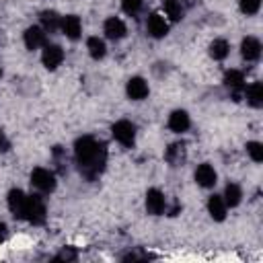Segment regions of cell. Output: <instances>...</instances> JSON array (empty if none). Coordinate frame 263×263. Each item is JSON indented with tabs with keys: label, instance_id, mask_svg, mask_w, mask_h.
<instances>
[{
	"label": "cell",
	"instance_id": "1",
	"mask_svg": "<svg viewBox=\"0 0 263 263\" xmlns=\"http://www.w3.org/2000/svg\"><path fill=\"white\" fill-rule=\"evenodd\" d=\"M74 152H76V162L80 166V173L84 177L92 179L103 171L105 160H107V150L103 142H97L90 136L78 138L74 144Z\"/></svg>",
	"mask_w": 263,
	"mask_h": 263
},
{
	"label": "cell",
	"instance_id": "2",
	"mask_svg": "<svg viewBox=\"0 0 263 263\" xmlns=\"http://www.w3.org/2000/svg\"><path fill=\"white\" fill-rule=\"evenodd\" d=\"M111 132H113V138H115L119 144H123V146H132L134 140H136V127H134V123L127 121V119H119L117 123H113Z\"/></svg>",
	"mask_w": 263,
	"mask_h": 263
},
{
	"label": "cell",
	"instance_id": "3",
	"mask_svg": "<svg viewBox=\"0 0 263 263\" xmlns=\"http://www.w3.org/2000/svg\"><path fill=\"white\" fill-rule=\"evenodd\" d=\"M25 218L31 224H43L45 222V203L37 195L27 197V208H25Z\"/></svg>",
	"mask_w": 263,
	"mask_h": 263
},
{
	"label": "cell",
	"instance_id": "4",
	"mask_svg": "<svg viewBox=\"0 0 263 263\" xmlns=\"http://www.w3.org/2000/svg\"><path fill=\"white\" fill-rule=\"evenodd\" d=\"M31 183L35 189H39L43 193H51L55 189V177L47 168H35L31 173Z\"/></svg>",
	"mask_w": 263,
	"mask_h": 263
},
{
	"label": "cell",
	"instance_id": "5",
	"mask_svg": "<svg viewBox=\"0 0 263 263\" xmlns=\"http://www.w3.org/2000/svg\"><path fill=\"white\" fill-rule=\"evenodd\" d=\"M41 60H43V66L47 70H55L64 60V49L60 45H45Z\"/></svg>",
	"mask_w": 263,
	"mask_h": 263
},
{
	"label": "cell",
	"instance_id": "6",
	"mask_svg": "<svg viewBox=\"0 0 263 263\" xmlns=\"http://www.w3.org/2000/svg\"><path fill=\"white\" fill-rule=\"evenodd\" d=\"M8 208L16 218H25V208H27V195L21 189H12L8 193Z\"/></svg>",
	"mask_w": 263,
	"mask_h": 263
},
{
	"label": "cell",
	"instance_id": "7",
	"mask_svg": "<svg viewBox=\"0 0 263 263\" xmlns=\"http://www.w3.org/2000/svg\"><path fill=\"white\" fill-rule=\"evenodd\" d=\"M146 27H148V33H150L152 37H156V39H160V37H164V35L168 33V23H166L164 16H160L158 12H154V14L148 16Z\"/></svg>",
	"mask_w": 263,
	"mask_h": 263
},
{
	"label": "cell",
	"instance_id": "8",
	"mask_svg": "<svg viewBox=\"0 0 263 263\" xmlns=\"http://www.w3.org/2000/svg\"><path fill=\"white\" fill-rule=\"evenodd\" d=\"M125 90H127V97L134 99V101H142L144 97H148V84H146V80L140 78V76L129 78Z\"/></svg>",
	"mask_w": 263,
	"mask_h": 263
},
{
	"label": "cell",
	"instance_id": "9",
	"mask_svg": "<svg viewBox=\"0 0 263 263\" xmlns=\"http://www.w3.org/2000/svg\"><path fill=\"white\" fill-rule=\"evenodd\" d=\"M62 31H64V35L68 37V39H78L80 37V31H82V23H80V18L76 16V14H68V16H64L62 18Z\"/></svg>",
	"mask_w": 263,
	"mask_h": 263
},
{
	"label": "cell",
	"instance_id": "10",
	"mask_svg": "<svg viewBox=\"0 0 263 263\" xmlns=\"http://www.w3.org/2000/svg\"><path fill=\"white\" fill-rule=\"evenodd\" d=\"M240 53H242V58H245L247 62L259 60V55H261V43H259V39H255V37H245L242 43H240Z\"/></svg>",
	"mask_w": 263,
	"mask_h": 263
},
{
	"label": "cell",
	"instance_id": "11",
	"mask_svg": "<svg viewBox=\"0 0 263 263\" xmlns=\"http://www.w3.org/2000/svg\"><path fill=\"white\" fill-rule=\"evenodd\" d=\"M146 210H148V214H152V216L162 214V210H164V195H162L158 189H150V191L146 193Z\"/></svg>",
	"mask_w": 263,
	"mask_h": 263
},
{
	"label": "cell",
	"instance_id": "12",
	"mask_svg": "<svg viewBox=\"0 0 263 263\" xmlns=\"http://www.w3.org/2000/svg\"><path fill=\"white\" fill-rule=\"evenodd\" d=\"M105 33H107L109 39H121V37H125L127 29H125V23L121 18L111 16V18L105 21Z\"/></svg>",
	"mask_w": 263,
	"mask_h": 263
},
{
	"label": "cell",
	"instance_id": "13",
	"mask_svg": "<svg viewBox=\"0 0 263 263\" xmlns=\"http://www.w3.org/2000/svg\"><path fill=\"white\" fill-rule=\"evenodd\" d=\"M25 45L29 49H37V47L45 45V31L41 27H29L25 31Z\"/></svg>",
	"mask_w": 263,
	"mask_h": 263
},
{
	"label": "cell",
	"instance_id": "14",
	"mask_svg": "<svg viewBox=\"0 0 263 263\" xmlns=\"http://www.w3.org/2000/svg\"><path fill=\"white\" fill-rule=\"evenodd\" d=\"M216 171L210 166V164H199L197 171H195V181L201 185V187H214L216 185Z\"/></svg>",
	"mask_w": 263,
	"mask_h": 263
},
{
	"label": "cell",
	"instance_id": "15",
	"mask_svg": "<svg viewBox=\"0 0 263 263\" xmlns=\"http://www.w3.org/2000/svg\"><path fill=\"white\" fill-rule=\"evenodd\" d=\"M185 156H187V152H185V144H183V142H175V144H171V146L166 148V152H164V158H166L173 166L183 164Z\"/></svg>",
	"mask_w": 263,
	"mask_h": 263
},
{
	"label": "cell",
	"instance_id": "16",
	"mask_svg": "<svg viewBox=\"0 0 263 263\" xmlns=\"http://www.w3.org/2000/svg\"><path fill=\"white\" fill-rule=\"evenodd\" d=\"M208 212H210V216H212L214 220L222 222V220L226 218V203H224V199H222L220 195H212V197L208 199Z\"/></svg>",
	"mask_w": 263,
	"mask_h": 263
},
{
	"label": "cell",
	"instance_id": "17",
	"mask_svg": "<svg viewBox=\"0 0 263 263\" xmlns=\"http://www.w3.org/2000/svg\"><path fill=\"white\" fill-rule=\"evenodd\" d=\"M168 127L173 129V132H177V134H181V132H185L187 127H189V115L185 113V111H173L171 113V117H168Z\"/></svg>",
	"mask_w": 263,
	"mask_h": 263
},
{
	"label": "cell",
	"instance_id": "18",
	"mask_svg": "<svg viewBox=\"0 0 263 263\" xmlns=\"http://www.w3.org/2000/svg\"><path fill=\"white\" fill-rule=\"evenodd\" d=\"M60 25H62V21H60L58 12H53V10H45V12H41V29H43L45 33H53Z\"/></svg>",
	"mask_w": 263,
	"mask_h": 263
},
{
	"label": "cell",
	"instance_id": "19",
	"mask_svg": "<svg viewBox=\"0 0 263 263\" xmlns=\"http://www.w3.org/2000/svg\"><path fill=\"white\" fill-rule=\"evenodd\" d=\"M240 197H242L240 187H238L236 183H228L226 189H224V203L230 205V208H234V205L240 203Z\"/></svg>",
	"mask_w": 263,
	"mask_h": 263
},
{
	"label": "cell",
	"instance_id": "20",
	"mask_svg": "<svg viewBox=\"0 0 263 263\" xmlns=\"http://www.w3.org/2000/svg\"><path fill=\"white\" fill-rule=\"evenodd\" d=\"M247 101L253 107H261L263 105V84L261 82H253L247 88Z\"/></svg>",
	"mask_w": 263,
	"mask_h": 263
},
{
	"label": "cell",
	"instance_id": "21",
	"mask_svg": "<svg viewBox=\"0 0 263 263\" xmlns=\"http://www.w3.org/2000/svg\"><path fill=\"white\" fill-rule=\"evenodd\" d=\"M245 82V76H242V72H238V70H228L226 72V76H224V84L228 86V88H232V90H242V84Z\"/></svg>",
	"mask_w": 263,
	"mask_h": 263
},
{
	"label": "cell",
	"instance_id": "22",
	"mask_svg": "<svg viewBox=\"0 0 263 263\" xmlns=\"http://www.w3.org/2000/svg\"><path fill=\"white\" fill-rule=\"evenodd\" d=\"M228 51H230V45H228L226 39H216V41H212V45H210V55H212L214 60H224V58L228 55Z\"/></svg>",
	"mask_w": 263,
	"mask_h": 263
},
{
	"label": "cell",
	"instance_id": "23",
	"mask_svg": "<svg viewBox=\"0 0 263 263\" xmlns=\"http://www.w3.org/2000/svg\"><path fill=\"white\" fill-rule=\"evenodd\" d=\"M162 8H164V12H166V16L171 21H179L183 16V4H181V0H164L162 2Z\"/></svg>",
	"mask_w": 263,
	"mask_h": 263
},
{
	"label": "cell",
	"instance_id": "24",
	"mask_svg": "<svg viewBox=\"0 0 263 263\" xmlns=\"http://www.w3.org/2000/svg\"><path fill=\"white\" fill-rule=\"evenodd\" d=\"M86 47H88V53H90L95 60H101V58L105 55V41L99 39V37H88Z\"/></svg>",
	"mask_w": 263,
	"mask_h": 263
},
{
	"label": "cell",
	"instance_id": "25",
	"mask_svg": "<svg viewBox=\"0 0 263 263\" xmlns=\"http://www.w3.org/2000/svg\"><path fill=\"white\" fill-rule=\"evenodd\" d=\"M247 152H249V156H251L255 162H261V160H263V146H261L259 142H249V144H247Z\"/></svg>",
	"mask_w": 263,
	"mask_h": 263
},
{
	"label": "cell",
	"instance_id": "26",
	"mask_svg": "<svg viewBox=\"0 0 263 263\" xmlns=\"http://www.w3.org/2000/svg\"><path fill=\"white\" fill-rule=\"evenodd\" d=\"M261 6V0H240V10L245 14H255Z\"/></svg>",
	"mask_w": 263,
	"mask_h": 263
},
{
	"label": "cell",
	"instance_id": "27",
	"mask_svg": "<svg viewBox=\"0 0 263 263\" xmlns=\"http://www.w3.org/2000/svg\"><path fill=\"white\" fill-rule=\"evenodd\" d=\"M121 8L127 14H136L142 8V0H121Z\"/></svg>",
	"mask_w": 263,
	"mask_h": 263
},
{
	"label": "cell",
	"instance_id": "28",
	"mask_svg": "<svg viewBox=\"0 0 263 263\" xmlns=\"http://www.w3.org/2000/svg\"><path fill=\"white\" fill-rule=\"evenodd\" d=\"M76 259V251H72V249H64L58 257H55V261H74Z\"/></svg>",
	"mask_w": 263,
	"mask_h": 263
},
{
	"label": "cell",
	"instance_id": "29",
	"mask_svg": "<svg viewBox=\"0 0 263 263\" xmlns=\"http://www.w3.org/2000/svg\"><path fill=\"white\" fill-rule=\"evenodd\" d=\"M8 146H10V144H8L6 136H4V132L0 129V152H6V150H8Z\"/></svg>",
	"mask_w": 263,
	"mask_h": 263
},
{
	"label": "cell",
	"instance_id": "30",
	"mask_svg": "<svg viewBox=\"0 0 263 263\" xmlns=\"http://www.w3.org/2000/svg\"><path fill=\"white\" fill-rule=\"evenodd\" d=\"M6 238V224L4 222H0V242Z\"/></svg>",
	"mask_w": 263,
	"mask_h": 263
},
{
	"label": "cell",
	"instance_id": "31",
	"mask_svg": "<svg viewBox=\"0 0 263 263\" xmlns=\"http://www.w3.org/2000/svg\"><path fill=\"white\" fill-rule=\"evenodd\" d=\"M0 74H2V70H0Z\"/></svg>",
	"mask_w": 263,
	"mask_h": 263
}]
</instances>
